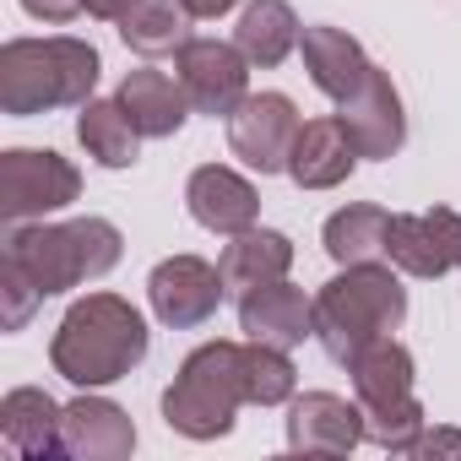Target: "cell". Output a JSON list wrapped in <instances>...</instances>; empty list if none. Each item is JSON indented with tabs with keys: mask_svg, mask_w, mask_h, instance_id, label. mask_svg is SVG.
Wrapping results in <instances>:
<instances>
[{
	"mask_svg": "<svg viewBox=\"0 0 461 461\" xmlns=\"http://www.w3.org/2000/svg\"><path fill=\"white\" fill-rule=\"evenodd\" d=\"M98 50L87 39H12L0 50V114L33 120L50 109H82L98 87Z\"/></svg>",
	"mask_w": 461,
	"mask_h": 461,
	"instance_id": "2",
	"label": "cell"
},
{
	"mask_svg": "<svg viewBox=\"0 0 461 461\" xmlns=\"http://www.w3.org/2000/svg\"><path fill=\"white\" fill-rule=\"evenodd\" d=\"M147 358V321L131 299L120 294H87L66 310V321L55 326L50 342V364L60 380L98 391L125 380L136 364Z\"/></svg>",
	"mask_w": 461,
	"mask_h": 461,
	"instance_id": "1",
	"label": "cell"
},
{
	"mask_svg": "<svg viewBox=\"0 0 461 461\" xmlns=\"http://www.w3.org/2000/svg\"><path fill=\"white\" fill-rule=\"evenodd\" d=\"M125 6H131V0H87V17H98V23H120Z\"/></svg>",
	"mask_w": 461,
	"mask_h": 461,
	"instance_id": "31",
	"label": "cell"
},
{
	"mask_svg": "<svg viewBox=\"0 0 461 461\" xmlns=\"http://www.w3.org/2000/svg\"><path fill=\"white\" fill-rule=\"evenodd\" d=\"M120 250H125V240L109 217H77V222L39 217V222H12V234H6V261H17L44 299L114 272Z\"/></svg>",
	"mask_w": 461,
	"mask_h": 461,
	"instance_id": "4",
	"label": "cell"
},
{
	"mask_svg": "<svg viewBox=\"0 0 461 461\" xmlns=\"http://www.w3.org/2000/svg\"><path fill=\"white\" fill-rule=\"evenodd\" d=\"M185 206H190V217L206 228V234H222V240L245 234V228H256V217H261L256 185L245 174H234V168H222V163H206V168L190 174Z\"/></svg>",
	"mask_w": 461,
	"mask_h": 461,
	"instance_id": "13",
	"label": "cell"
},
{
	"mask_svg": "<svg viewBox=\"0 0 461 461\" xmlns=\"http://www.w3.org/2000/svg\"><path fill=\"white\" fill-rule=\"evenodd\" d=\"M179 6H185L190 17H222V12H234L240 0H179Z\"/></svg>",
	"mask_w": 461,
	"mask_h": 461,
	"instance_id": "30",
	"label": "cell"
},
{
	"mask_svg": "<svg viewBox=\"0 0 461 461\" xmlns=\"http://www.w3.org/2000/svg\"><path fill=\"white\" fill-rule=\"evenodd\" d=\"M358 168V147L342 125V114H326V120H304L294 152H288V179L299 190H331L342 185L348 174Z\"/></svg>",
	"mask_w": 461,
	"mask_h": 461,
	"instance_id": "17",
	"label": "cell"
},
{
	"mask_svg": "<svg viewBox=\"0 0 461 461\" xmlns=\"http://www.w3.org/2000/svg\"><path fill=\"white\" fill-rule=\"evenodd\" d=\"M407 321V288L396 283L391 267L369 261V267H342V277H331L315 294V342L331 364H353L369 342L391 337Z\"/></svg>",
	"mask_w": 461,
	"mask_h": 461,
	"instance_id": "3",
	"label": "cell"
},
{
	"mask_svg": "<svg viewBox=\"0 0 461 461\" xmlns=\"http://www.w3.org/2000/svg\"><path fill=\"white\" fill-rule=\"evenodd\" d=\"M299 50H304L310 82H315L326 98H337V104H342L348 93H358V82L369 77V55H364L358 39H348L342 28H304Z\"/></svg>",
	"mask_w": 461,
	"mask_h": 461,
	"instance_id": "21",
	"label": "cell"
},
{
	"mask_svg": "<svg viewBox=\"0 0 461 461\" xmlns=\"http://www.w3.org/2000/svg\"><path fill=\"white\" fill-rule=\"evenodd\" d=\"M364 445V407H348L331 391H304L288 407V450L299 456H348Z\"/></svg>",
	"mask_w": 461,
	"mask_h": 461,
	"instance_id": "14",
	"label": "cell"
},
{
	"mask_svg": "<svg viewBox=\"0 0 461 461\" xmlns=\"http://www.w3.org/2000/svg\"><path fill=\"white\" fill-rule=\"evenodd\" d=\"M342 125L358 147V158H396L402 141H407V114H402V98L391 87V77L380 66H369V77L358 82V93L342 98Z\"/></svg>",
	"mask_w": 461,
	"mask_h": 461,
	"instance_id": "12",
	"label": "cell"
},
{
	"mask_svg": "<svg viewBox=\"0 0 461 461\" xmlns=\"http://www.w3.org/2000/svg\"><path fill=\"white\" fill-rule=\"evenodd\" d=\"M77 141L104 168H131L136 152H141V131L120 109V98H87L82 114H77Z\"/></svg>",
	"mask_w": 461,
	"mask_h": 461,
	"instance_id": "24",
	"label": "cell"
},
{
	"mask_svg": "<svg viewBox=\"0 0 461 461\" xmlns=\"http://www.w3.org/2000/svg\"><path fill=\"white\" fill-rule=\"evenodd\" d=\"M294 358L288 348H272V342H245V402L250 407H283L294 402Z\"/></svg>",
	"mask_w": 461,
	"mask_h": 461,
	"instance_id": "26",
	"label": "cell"
},
{
	"mask_svg": "<svg viewBox=\"0 0 461 461\" xmlns=\"http://www.w3.org/2000/svg\"><path fill=\"white\" fill-rule=\"evenodd\" d=\"M174 71H179V87L190 98L195 114H234L245 98H250V60L240 44H217V39H190L179 55H174Z\"/></svg>",
	"mask_w": 461,
	"mask_h": 461,
	"instance_id": "8",
	"label": "cell"
},
{
	"mask_svg": "<svg viewBox=\"0 0 461 461\" xmlns=\"http://www.w3.org/2000/svg\"><path fill=\"white\" fill-rule=\"evenodd\" d=\"M348 375H353V391L364 407V439L380 450L412 456V445L423 434V402L412 396V353L396 337H380L348 364Z\"/></svg>",
	"mask_w": 461,
	"mask_h": 461,
	"instance_id": "6",
	"label": "cell"
},
{
	"mask_svg": "<svg viewBox=\"0 0 461 461\" xmlns=\"http://www.w3.org/2000/svg\"><path fill=\"white\" fill-rule=\"evenodd\" d=\"M385 234H391V212H380L369 201H353V206L326 217L321 245L337 267H369V261H385Z\"/></svg>",
	"mask_w": 461,
	"mask_h": 461,
	"instance_id": "23",
	"label": "cell"
},
{
	"mask_svg": "<svg viewBox=\"0 0 461 461\" xmlns=\"http://www.w3.org/2000/svg\"><path fill=\"white\" fill-rule=\"evenodd\" d=\"M288 267H294V240L277 234V228H245V234L228 240V250L217 261L228 294H250L261 283H277V277H288Z\"/></svg>",
	"mask_w": 461,
	"mask_h": 461,
	"instance_id": "20",
	"label": "cell"
},
{
	"mask_svg": "<svg viewBox=\"0 0 461 461\" xmlns=\"http://www.w3.org/2000/svg\"><path fill=\"white\" fill-rule=\"evenodd\" d=\"M82 195V174L71 158L60 152H39V147H12L0 152V217L6 222H28V217H50L60 206H71Z\"/></svg>",
	"mask_w": 461,
	"mask_h": 461,
	"instance_id": "7",
	"label": "cell"
},
{
	"mask_svg": "<svg viewBox=\"0 0 461 461\" xmlns=\"http://www.w3.org/2000/svg\"><path fill=\"white\" fill-rule=\"evenodd\" d=\"M60 418H66V407L39 385H17V391H6V402H0V434H6V445L17 456H28V461L66 456Z\"/></svg>",
	"mask_w": 461,
	"mask_h": 461,
	"instance_id": "18",
	"label": "cell"
},
{
	"mask_svg": "<svg viewBox=\"0 0 461 461\" xmlns=\"http://www.w3.org/2000/svg\"><path fill=\"white\" fill-rule=\"evenodd\" d=\"M412 456H461V434H456V429H434V434H418Z\"/></svg>",
	"mask_w": 461,
	"mask_h": 461,
	"instance_id": "29",
	"label": "cell"
},
{
	"mask_svg": "<svg viewBox=\"0 0 461 461\" xmlns=\"http://www.w3.org/2000/svg\"><path fill=\"white\" fill-rule=\"evenodd\" d=\"M222 272L201 256H168L152 267L147 277V299H152V315L168 326V331H190V326H206L222 304Z\"/></svg>",
	"mask_w": 461,
	"mask_h": 461,
	"instance_id": "10",
	"label": "cell"
},
{
	"mask_svg": "<svg viewBox=\"0 0 461 461\" xmlns=\"http://www.w3.org/2000/svg\"><path fill=\"white\" fill-rule=\"evenodd\" d=\"M299 39H304V28H299V17H294L288 0H250V6L240 12V28H234V44L261 71L283 66L299 50Z\"/></svg>",
	"mask_w": 461,
	"mask_h": 461,
	"instance_id": "22",
	"label": "cell"
},
{
	"mask_svg": "<svg viewBox=\"0 0 461 461\" xmlns=\"http://www.w3.org/2000/svg\"><path fill=\"white\" fill-rule=\"evenodd\" d=\"M385 256L391 267H402L407 277H445L461 267V217L450 206L434 212H396L391 217V234H385Z\"/></svg>",
	"mask_w": 461,
	"mask_h": 461,
	"instance_id": "11",
	"label": "cell"
},
{
	"mask_svg": "<svg viewBox=\"0 0 461 461\" xmlns=\"http://www.w3.org/2000/svg\"><path fill=\"white\" fill-rule=\"evenodd\" d=\"M120 39L125 50L158 60V55H179L190 44V12L179 0H131L120 17Z\"/></svg>",
	"mask_w": 461,
	"mask_h": 461,
	"instance_id": "25",
	"label": "cell"
},
{
	"mask_svg": "<svg viewBox=\"0 0 461 461\" xmlns=\"http://www.w3.org/2000/svg\"><path fill=\"white\" fill-rule=\"evenodd\" d=\"M245 407V348L240 342H201L174 385L163 391V423L185 439H222Z\"/></svg>",
	"mask_w": 461,
	"mask_h": 461,
	"instance_id": "5",
	"label": "cell"
},
{
	"mask_svg": "<svg viewBox=\"0 0 461 461\" xmlns=\"http://www.w3.org/2000/svg\"><path fill=\"white\" fill-rule=\"evenodd\" d=\"M240 331L250 342H272V348H299L304 337H315V299H304V288L294 283H261L250 294H240Z\"/></svg>",
	"mask_w": 461,
	"mask_h": 461,
	"instance_id": "15",
	"label": "cell"
},
{
	"mask_svg": "<svg viewBox=\"0 0 461 461\" xmlns=\"http://www.w3.org/2000/svg\"><path fill=\"white\" fill-rule=\"evenodd\" d=\"M114 98H120V109L131 114V125H136L147 141L174 136V131L185 125V114H190V98H185L179 77H163V71H152V66L125 71V82H120Z\"/></svg>",
	"mask_w": 461,
	"mask_h": 461,
	"instance_id": "19",
	"label": "cell"
},
{
	"mask_svg": "<svg viewBox=\"0 0 461 461\" xmlns=\"http://www.w3.org/2000/svg\"><path fill=\"white\" fill-rule=\"evenodd\" d=\"M23 12L39 23H71L77 12H87V0H23Z\"/></svg>",
	"mask_w": 461,
	"mask_h": 461,
	"instance_id": "28",
	"label": "cell"
},
{
	"mask_svg": "<svg viewBox=\"0 0 461 461\" xmlns=\"http://www.w3.org/2000/svg\"><path fill=\"white\" fill-rule=\"evenodd\" d=\"M39 304H44V294L28 283V272H23L17 261H0V326H6V331H23Z\"/></svg>",
	"mask_w": 461,
	"mask_h": 461,
	"instance_id": "27",
	"label": "cell"
},
{
	"mask_svg": "<svg viewBox=\"0 0 461 461\" xmlns=\"http://www.w3.org/2000/svg\"><path fill=\"white\" fill-rule=\"evenodd\" d=\"M60 439L71 461H125L136 450V423L109 396H77L60 418Z\"/></svg>",
	"mask_w": 461,
	"mask_h": 461,
	"instance_id": "16",
	"label": "cell"
},
{
	"mask_svg": "<svg viewBox=\"0 0 461 461\" xmlns=\"http://www.w3.org/2000/svg\"><path fill=\"white\" fill-rule=\"evenodd\" d=\"M299 131H304V120H299L288 93H250L234 114H228V147H234V158L250 163L256 174H283Z\"/></svg>",
	"mask_w": 461,
	"mask_h": 461,
	"instance_id": "9",
	"label": "cell"
}]
</instances>
